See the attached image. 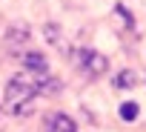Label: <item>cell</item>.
I'll return each instance as SVG.
<instances>
[{
	"instance_id": "cell-1",
	"label": "cell",
	"mask_w": 146,
	"mask_h": 132,
	"mask_svg": "<svg viewBox=\"0 0 146 132\" xmlns=\"http://www.w3.org/2000/svg\"><path fill=\"white\" fill-rule=\"evenodd\" d=\"M35 95H37V89H35L32 81H26V78H12V81L6 83V109L15 112V115H23V112L32 109Z\"/></svg>"
},
{
	"instance_id": "cell-2",
	"label": "cell",
	"mask_w": 146,
	"mask_h": 132,
	"mask_svg": "<svg viewBox=\"0 0 146 132\" xmlns=\"http://www.w3.org/2000/svg\"><path fill=\"white\" fill-rule=\"evenodd\" d=\"M78 66H80L89 78H100V75L109 69V60H106V55H100L98 49H80V52H78Z\"/></svg>"
},
{
	"instance_id": "cell-3",
	"label": "cell",
	"mask_w": 146,
	"mask_h": 132,
	"mask_svg": "<svg viewBox=\"0 0 146 132\" xmlns=\"http://www.w3.org/2000/svg\"><path fill=\"white\" fill-rule=\"evenodd\" d=\"M43 129L46 132H78V123L72 121L66 112H52V115H46Z\"/></svg>"
},
{
	"instance_id": "cell-4",
	"label": "cell",
	"mask_w": 146,
	"mask_h": 132,
	"mask_svg": "<svg viewBox=\"0 0 146 132\" xmlns=\"http://www.w3.org/2000/svg\"><path fill=\"white\" fill-rule=\"evenodd\" d=\"M26 40H29V26H26V23H17V26H9L3 46H6V52H15V49L23 46Z\"/></svg>"
},
{
	"instance_id": "cell-5",
	"label": "cell",
	"mask_w": 146,
	"mask_h": 132,
	"mask_svg": "<svg viewBox=\"0 0 146 132\" xmlns=\"http://www.w3.org/2000/svg\"><path fill=\"white\" fill-rule=\"evenodd\" d=\"M23 66H26L29 72H35L37 78L40 75H49V60L40 52H23Z\"/></svg>"
},
{
	"instance_id": "cell-6",
	"label": "cell",
	"mask_w": 146,
	"mask_h": 132,
	"mask_svg": "<svg viewBox=\"0 0 146 132\" xmlns=\"http://www.w3.org/2000/svg\"><path fill=\"white\" fill-rule=\"evenodd\" d=\"M43 35H46V40H49L54 49L69 52V43H66V37L60 35V26H57V23H46V26H43Z\"/></svg>"
},
{
	"instance_id": "cell-7",
	"label": "cell",
	"mask_w": 146,
	"mask_h": 132,
	"mask_svg": "<svg viewBox=\"0 0 146 132\" xmlns=\"http://www.w3.org/2000/svg\"><path fill=\"white\" fill-rule=\"evenodd\" d=\"M35 89H37L40 95H54V92L60 89V81H57L54 75H40V78L35 81Z\"/></svg>"
},
{
	"instance_id": "cell-8",
	"label": "cell",
	"mask_w": 146,
	"mask_h": 132,
	"mask_svg": "<svg viewBox=\"0 0 146 132\" xmlns=\"http://www.w3.org/2000/svg\"><path fill=\"white\" fill-rule=\"evenodd\" d=\"M137 115H140V106H137L135 101H126V103H120V118H123V121H129V123H132Z\"/></svg>"
},
{
	"instance_id": "cell-9",
	"label": "cell",
	"mask_w": 146,
	"mask_h": 132,
	"mask_svg": "<svg viewBox=\"0 0 146 132\" xmlns=\"http://www.w3.org/2000/svg\"><path fill=\"white\" fill-rule=\"evenodd\" d=\"M115 86H117V89H129V86H135V72L123 69V72L115 78Z\"/></svg>"
}]
</instances>
